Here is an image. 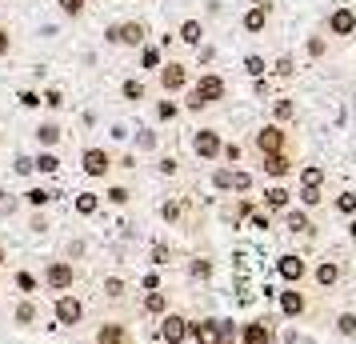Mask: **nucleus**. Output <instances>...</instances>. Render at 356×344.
<instances>
[{
    "label": "nucleus",
    "mask_w": 356,
    "mask_h": 344,
    "mask_svg": "<svg viewBox=\"0 0 356 344\" xmlns=\"http://www.w3.org/2000/svg\"><path fill=\"white\" fill-rule=\"evenodd\" d=\"M260 164H264V172H268V177H289V172H292L289 152H268V156H260Z\"/></svg>",
    "instance_id": "nucleus-16"
},
{
    "label": "nucleus",
    "mask_w": 356,
    "mask_h": 344,
    "mask_svg": "<svg viewBox=\"0 0 356 344\" xmlns=\"http://www.w3.org/2000/svg\"><path fill=\"white\" fill-rule=\"evenodd\" d=\"M268 17H273V8H268L264 0H260V4H252V8L244 13V33H264Z\"/></svg>",
    "instance_id": "nucleus-13"
},
{
    "label": "nucleus",
    "mask_w": 356,
    "mask_h": 344,
    "mask_svg": "<svg viewBox=\"0 0 356 344\" xmlns=\"http://www.w3.org/2000/svg\"><path fill=\"white\" fill-rule=\"evenodd\" d=\"M184 84H188V65H180V60L161 65V88L164 92H180Z\"/></svg>",
    "instance_id": "nucleus-9"
},
{
    "label": "nucleus",
    "mask_w": 356,
    "mask_h": 344,
    "mask_svg": "<svg viewBox=\"0 0 356 344\" xmlns=\"http://www.w3.org/2000/svg\"><path fill=\"white\" fill-rule=\"evenodd\" d=\"M104 293L113 296V300H120V296H124V280H120V277H108V280H104Z\"/></svg>",
    "instance_id": "nucleus-41"
},
{
    "label": "nucleus",
    "mask_w": 356,
    "mask_h": 344,
    "mask_svg": "<svg viewBox=\"0 0 356 344\" xmlns=\"http://www.w3.org/2000/svg\"><path fill=\"white\" fill-rule=\"evenodd\" d=\"M20 104H24V108H40V92L24 88V92H20Z\"/></svg>",
    "instance_id": "nucleus-45"
},
{
    "label": "nucleus",
    "mask_w": 356,
    "mask_h": 344,
    "mask_svg": "<svg viewBox=\"0 0 356 344\" xmlns=\"http://www.w3.org/2000/svg\"><path fill=\"white\" fill-rule=\"evenodd\" d=\"M273 113H276V124H284V120H292V116H296V104H292L289 97H280L273 104Z\"/></svg>",
    "instance_id": "nucleus-29"
},
{
    "label": "nucleus",
    "mask_w": 356,
    "mask_h": 344,
    "mask_svg": "<svg viewBox=\"0 0 356 344\" xmlns=\"http://www.w3.org/2000/svg\"><path fill=\"white\" fill-rule=\"evenodd\" d=\"M340 277H344V268H340L337 261H321V264H316V272H312V280H316L321 288H332Z\"/></svg>",
    "instance_id": "nucleus-15"
},
{
    "label": "nucleus",
    "mask_w": 356,
    "mask_h": 344,
    "mask_svg": "<svg viewBox=\"0 0 356 344\" xmlns=\"http://www.w3.org/2000/svg\"><path fill=\"white\" fill-rule=\"evenodd\" d=\"M296 344H316V341H312V336H300V341H296Z\"/></svg>",
    "instance_id": "nucleus-59"
},
{
    "label": "nucleus",
    "mask_w": 356,
    "mask_h": 344,
    "mask_svg": "<svg viewBox=\"0 0 356 344\" xmlns=\"http://www.w3.org/2000/svg\"><path fill=\"white\" fill-rule=\"evenodd\" d=\"M13 320H17L20 328H33L36 320H40V304H36V300H20L17 312H13Z\"/></svg>",
    "instance_id": "nucleus-18"
},
{
    "label": "nucleus",
    "mask_w": 356,
    "mask_h": 344,
    "mask_svg": "<svg viewBox=\"0 0 356 344\" xmlns=\"http://www.w3.org/2000/svg\"><path fill=\"white\" fill-rule=\"evenodd\" d=\"M200 36H204V24H200L196 17H188L184 24H180V40H184V44H193V49H200Z\"/></svg>",
    "instance_id": "nucleus-21"
},
{
    "label": "nucleus",
    "mask_w": 356,
    "mask_h": 344,
    "mask_svg": "<svg viewBox=\"0 0 356 344\" xmlns=\"http://www.w3.org/2000/svg\"><path fill=\"white\" fill-rule=\"evenodd\" d=\"M97 344H129L124 325H100L97 328Z\"/></svg>",
    "instance_id": "nucleus-22"
},
{
    "label": "nucleus",
    "mask_w": 356,
    "mask_h": 344,
    "mask_svg": "<svg viewBox=\"0 0 356 344\" xmlns=\"http://www.w3.org/2000/svg\"><path fill=\"white\" fill-rule=\"evenodd\" d=\"M252 145L260 148V156H268V152H289V132L280 129V124H264V129L252 136Z\"/></svg>",
    "instance_id": "nucleus-2"
},
{
    "label": "nucleus",
    "mask_w": 356,
    "mask_h": 344,
    "mask_svg": "<svg viewBox=\"0 0 356 344\" xmlns=\"http://www.w3.org/2000/svg\"><path fill=\"white\" fill-rule=\"evenodd\" d=\"M56 4H60L65 17H81L84 8H88V0H56Z\"/></svg>",
    "instance_id": "nucleus-33"
},
{
    "label": "nucleus",
    "mask_w": 356,
    "mask_h": 344,
    "mask_svg": "<svg viewBox=\"0 0 356 344\" xmlns=\"http://www.w3.org/2000/svg\"><path fill=\"white\" fill-rule=\"evenodd\" d=\"M52 312H56V325L72 328V325H81L84 304H81V300H76L72 293H60V296H56V304H52Z\"/></svg>",
    "instance_id": "nucleus-6"
},
{
    "label": "nucleus",
    "mask_w": 356,
    "mask_h": 344,
    "mask_svg": "<svg viewBox=\"0 0 356 344\" xmlns=\"http://www.w3.org/2000/svg\"><path fill=\"white\" fill-rule=\"evenodd\" d=\"M225 97H228L225 76H220V72H204V76L193 84V92H188V108L200 113V108H209V104H220Z\"/></svg>",
    "instance_id": "nucleus-1"
},
{
    "label": "nucleus",
    "mask_w": 356,
    "mask_h": 344,
    "mask_svg": "<svg viewBox=\"0 0 356 344\" xmlns=\"http://www.w3.org/2000/svg\"><path fill=\"white\" fill-rule=\"evenodd\" d=\"M188 277H193V280H209L212 277V264L209 261H193V264H188Z\"/></svg>",
    "instance_id": "nucleus-36"
},
{
    "label": "nucleus",
    "mask_w": 356,
    "mask_h": 344,
    "mask_svg": "<svg viewBox=\"0 0 356 344\" xmlns=\"http://www.w3.org/2000/svg\"><path fill=\"white\" fill-rule=\"evenodd\" d=\"M36 140H40L44 148H52L56 140H60V124H52V120H44V124L36 129Z\"/></svg>",
    "instance_id": "nucleus-25"
},
{
    "label": "nucleus",
    "mask_w": 356,
    "mask_h": 344,
    "mask_svg": "<svg viewBox=\"0 0 356 344\" xmlns=\"http://www.w3.org/2000/svg\"><path fill=\"white\" fill-rule=\"evenodd\" d=\"M156 336H161L164 344H184V341H188V320H184L180 312H164Z\"/></svg>",
    "instance_id": "nucleus-4"
},
{
    "label": "nucleus",
    "mask_w": 356,
    "mask_h": 344,
    "mask_svg": "<svg viewBox=\"0 0 356 344\" xmlns=\"http://www.w3.org/2000/svg\"><path fill=\"white\" fill-rule=\"evenodd\" d=\"M324 181H328V172H324V168H316V164L300 168V184H312V188H321Z\"/></svg>",
    "instance_id": "nucleus-26"
},
{
    "label": "nucleus",
    "mask_w": 356,
    "mask_h": 344,
    "mask_svg": "<svg viewBox=\"0 0 356 344\" xmlns=\"http://www.w3.org/2000/svg\"><path fill=\"white\" fill-rule=\"evenodd\" d=\"M152 264H168V248H164V245L152 248Z\"/></svg>",
    "instance_id": "nucleus-54"
},
{
    "label": "nucleus",
    "mask_w": 356,
    "mask_h": 344,
    "mask_svg": "<svg viewBox=\"0 0 356 344\" xmlns=\"http://www.w3.org/2000/svg\"><path fill=\"white\" fill-rule=\"evenodd\" d=\"M148 36V24L145 20H124V24H116V44H129V49H140Z\"/></svg>",
    "instance_id": "nucleus-11"
},
{
    "label": "nucleus",
    "mask_w": 356,
    "mask_h": 344,
    "mask_svg": "<svg viewBox=\"0 0 356 344\" xmlns=\"http://www.w3.org/2000/svg\"><path fill=\"white\" fill-rule=\"evenodd\" d=\"M241 344H273V320L257 316V320L241 325Z\"/></svg>",
    "instance_id": "nucleus-8"
},
{
    "label": "nucleus",
    "mask_w": 356,
    "mask_h": 344,
    "mask_svg": "<svg viewBox=\"0 0 356 344\" xmlns=\"http://www.w3.org/2000/svg\"><path fill=\"white\" fill-rule=\"evenodd\" d=\"M305 309H308L305 293H296V288L280 293V312H284V316H305Z\"/></svg>",
    "instance_id": "nucleus-17"
},
{
    "label": "nucleus",
    "mask_w": 356,
    "mask_h": 344,
    "mask_svg": "<svg viewBox=\"0 0 356 344\" xmlns=\"http://www.w3.org/2000/svg\"><path fill=\"white\" fill-rule=\"evenodd\" d=\"M328 33H332V36H356V8L340 4L337 13L328 17Z\"/></svg>",
    "instance_id": "nucleus-12"
},
{
    "label": "nucleus",
    "mask_w": 356,
    "mask_h": 344,
    "mask_svg": "<svg viewBox=\"0 0 356 344\" xmlns=\"http://www.w3.org/2000/svg\"><path fill=\"white\" fill-rule=\"evenodd\" d=\"M161 216L168 220V224H177V220H180V204H177V200H168V204H161Z\"/></svg>",
    "instance_id": "nucleus-43"
},
{
    "label": "nucleus",
    "mask_w": 356,
    "mask_h": 344,
    "mask_svg": "<svg viewBox=\"0 0 356 344\" xmlns=\"http://www.w3.org/2000/svg\"><path fill=\"white\" fill-rule=\"evenodd\" d=\"M33 168H40V172H56V168H60V161H56L52 152H40V156L33 161Z\"/></svg>",
    "instance_id": "nucleus-35"
},
{
    "label": "nucleus",
    "mask_w": 356,
    "mask_h": 344,
    "mask_svg": "<svg viewBox=\"0 0 356 344\" xmlns=\"http://www.w3.org/2000/svg\"><path fill=\"white\" fill-rule=\"evenodd\" d=\"M212 184H216L220 193H228V188H232V168H216V172H212Z\"/></svg>",
    "instance_id": "nucleus-37"
},
{
    "label": "nucleus",
    "mask_w": 356,
    "mask_h": 344,
    "mask_svg": "<svg viewBox=\"0 0 356 344\" xmlns=\"http://www.w3.org/2000/svg\"><path fill=\"white\" fill-rule=\"evenodd\" d=\"M232 188H236V193H248V188H252V177H248L244 168H232Z\"/></svg>",
    "instance_id": "nucleus-38"
},
{
    "label": "nucleus",
    "mask_w": 356,
    "mask_h": 344,
    "mask_svg": "<svg viewBox=\"0 0 356 344\" xmlns=\"http://www.w3.org/2000/svg\"><path fill=\"white\" fill-rule=\"evenodd\" d=\"M136 145H140V148H156V136H152V132H140V136H136Z\"/></svg>",
    "instance_id": "nucleus-55"
},
{
    "label": "nucleus",
    "mask_w": 356,
    "mask_h": 344,
    "mask_svg": "<svg viewBox=\"0 0 356 344\" xmlns=\"http://www.w3.org/2000/svg\"><path fill=\"white\" fill-rule=\"evenodd\" d=\"M252 216V229H273V216L268 213H248Z\"/></svg>",
    "instance_id": "nucleus-47"
},
{
    "label": "nucleus",
    "mask_w": 356,
    "mask_h": 344,
    "mask_svg": "<svg viewBox=\"0 0 356 344\" xmlns=\"http://www.w3.org/2000/svg\"><path fill=\"white\" fill-rule=\"evenodd\" d=\"M24 200H29L33 208H44V204L52 200V193H49V188H29V193H24Z\"/></svg>",
    "instance_id": "nucleus-31"
},
{
    "label": "nucleus",
    "mask_w": 356,
    "mask_h": 344,
    "mask_svg": "<svg viewBox=\"0 0 356 344\" xmlns=\"http://www.w3.org/2000/svg\"><path fill=\"white\" fill-rule=\"evenodd\" d=\"M44 284H49L52 293H68V288L76 284V268H72V261H52L49 268H44Z\"/></svg>",
    "instance_id": "nucleus-3"
},
{
    "label": "nucleus",
    "mask_w": 356,
    "mask_h": 344,
    "mask_svg": "<svg viewBox=\"0 0 356 344\" xmlns=\"http://www.w3.org/2000/svg\"><path fill=\"white\" fill-rule=\"evenodd\" d=\"M120 92H124V100H145V84L140 81H124L120 84Z\"/></svg>",
    "instance_id": "nucleus-34"
},
{
    "label": "nucleus",
    "mask_w": 356,
    "mask_h": 344,
    "mask_svg": "<svg viewBox=\"0 0 356 344\" xmlns=\"http://www.w3.org/2000/svg\"><path fill=\"white\" fill-rule=\"evenodd\" d=\"M4 261H8V252H4V245H0V268H4Z\"/></svg>",
    "instance_id": "nucleus-57"
},
{
    "label": "nucleus",
    "mask_w": 356,
    "mask_h": 344,
    "mask_svg": "<svg viewBox=\"0 0 356 344\" xmlns=\"http://www.w3.org/2000/svg\"><path fill=\"white\" fill-rule=\"evenodd\" d=\"M276 72H280V76H292V56H280V60H276Z\"/></svg>",
    "instance_id": "nucleus-52"
},
{
    "label": "nucleus",
    "mask_w": 356,
    "mask_h": 344,
    "mask_svg": "<svg viewBox=\"0 0 356 344\" xmlns=\"http://www.w3.org/2000/svg\"><path fill=\"white\" fill-rule=\"evenodd\" d=\"M308 56H316V60L324 56V36H312V40H308Z\"/></svg>",
    "instance_id": "nucleus-46"
},
{
    "label": "nucleus",
    "mask_w": 356,
    "mask_h": 344,
    "mask_svg": "<svg viewBox=\"0 0 356 344\" xmlns=\"http://www.w3.org/2000/svg\"><path fill=\"white\" fill-rule=\"evenodd\" d=\"M17 288L20 293H36V277L33 272H17Z\"/></svg>",
    "instance_id": "nucleus-44"
},
{
    "label": "nucleus",
    "mask_w": 356,
    "mask_h": 344,
    "mask_svg": "<svg viewBox=\"0 0 356 344\" xmlns=\"http://www.w3.org/2000/svg\"><path fill=\"white\" fill-rule=\"evenodd\" d=\"M296 197H300V204H308V208H316V204L324 200V193H321V188H312V184H300V193H296Z\"/></svg>",
    "instance_id": "nucleus-30"
},
{
    "label": "nucleus",
    "mask_w": 356,
    "mask_h": 344,
    "mask_svg": "<svg viewBox=\"0 0 356 344\" xmlns=\"http://www.w3.org/2000/svg\"><path fill=\"white\" fill-rule=\"evenodd\" d=\"M264 204H268V213H284V208L292 204V193L284 188V184H276V188L264 193Z\"/></svg>",
    "instance_id": "nucleus-20"
},
{
    "label": "nucleus",
    "mask_w": 356,
    "mask_h": 344,
    "mask_svg": "<svg viewBox=\"0 0 356 344\" xmlns=\"http://www.w3.org/2000/svg\"><path fill=\"white\" fill-rule=\"evenodd\" d=\"M13 52V36H8V28L0 24V56H8Z\"/></svg>",
    "instance_id": "nucleus-48"
},
{
    "label": "nucleus",
    "mask_w": 356,
    "mask_h": 344,
    "mask_svg": "<svg viewBox=\"0 0 356 344\" xmlns=\"http://www.w3.org/2000/svg\"><path fill=\"white\" fill-rule=\"evenodd\" d=\"M17 172H33V161L29 156H17Z\"/></svg>",
    "instance_id": "nucleus-56"
},
{
    "label": "nucleus",
    "mask_w": 356,
    "mask_h": 344,
    "mask_svg": "<svg viewBox=\"0 0 356 344\" xmlns=\"http://www.w3.org/2000/svg\"><path fill=\"white\" fill-rule=\"evenodd\" d=\"M156 168H161L164 177H177V168H180V164H177V161H172V156H164V161H161V164H156Z\"/></svg>",
    "instance_id": "nucleus-49"
},
{
    "label": "nucleus",
    "mask_w": 356,
    "mask_h": 344,
    "mask_svg": "<svg viewBox=\"0 0 356 344\" xmlns=\"http://www.w3.org/2000/svg\"><path fill=\"white\" fill-rule=\"evenodd\" d=\"M145 312L148 316H164V312H168V293H148L145 296Z\"/></svg>",
    "instance_id": "nucleus-23"
},
{
    "label": "nucleus",
    "mask_w": 356,
    "mask_h": 344,
    "mask_svg": "<svg viewBox=\"0 0 356 344\" xmlns=\"http://www.w3.org/2000/svg\"><path fill=\"white\" fill-rule=\"evenodd\" d=\"M276 272L289 280V284H300V280L308 277V264H305V256H296V252H284V256L276 261Z\"/></svg>",
    "instance_id": "nucleus-10"
},
{
    "label": "nucleus",
    "mask_w": 356,
    "mask_h": 344,
    "mask_svg": "<svg viewBox=\"0 0 356 344\" xmlns=\"http://www.w3.org/2000/svg\"><path fill=\"white\" fill-rule=\"evenodd\" d=\"M0 4H8V0H0Z\"/></svg>",
    "instance_id": "nucleus-60"
},
{
    "label": "nucleus",
    "mask_w": 356,
    "mask_h": 344,
    "mask_svg": "<svg viewBox=\"0 0 356 344\" xmlns=\"http://www.w3.org/2000/svg\"><path fill=\"white\" fill-rule=\"evenodd\" d=\"M177 104H172V100H161V104H156V120H177Z\"/></svg>",
    "instance_id": "nucleus-40"
},
{
    "label": "nucleus",
    "mask_w": 356,
    "mask_h": 344,
    "mask_svg": "<svg viewBox=\"0 0 356 344\" xmlns=\"http://www.w3.org/2000/svg\"><path fill=\"white\" fill-rule=\"evenodd\" d=\"M348 232H353V236H356V216H353V220H348Z\"/></svg>",
    "instance_id": "nucleus-58"
},
{
    "label": "nucleus",
    "mask_w": 356,
    "mask_h": 344,
    "mask_svg": "<svg viewBox=\"0 0 356 344\" xmlns=\"http://www.w3.org/2000/svg\"><path fill=\"white\" fill-rule=\"evenodd\" d=\"M145 65H148V68H161V52H156V49H145Z\"/></svg>",
    "instance_id": "nucleus-53"
},
{
    "label": "nucleus",
    "mask_w": 356,
    "mask_h": 344,
    "mask_svg": "<svg viewBox=\"0 0 356 344\" xmlns=\"http://www.w3.org/2000/svg\"><path fill=\"white\" fill-rule=\"evenodd\" d=\"M220 148H225V140H220V132H216V129H200L193 136V152L200 156V161H216V156H220Z\"/></svg>",
    "instance_id": "nucleus-7"
},
{
    "label": "nucleus",
    "mask_w": 356,
    "mask_h": 344,
    "mask_svg": "<svg viewBox=\"0 0 356 344\" xmlns=\"http://www.w3.org/2000/svg\"><path fill=\"white\" fill-rule=\"evenodd\" d=\"M81 168H84V177L100 181V177H108V172H113V156H108L104 148H84V152H81Z\"/></svg>",
    "instance_id": "nucleus-5"
},
{
    "label": "nucleus",
    "mask_w": 356,
    "mask_h": 344,
    "mask_svg": "<svg viewBox=\"0 0 356 344\" xmlns=\"http://www.w3.org/2000/svg\"><path fill=\"white\" fill-rule=\"evenodd\" d=\"M104 197H108V204H129V188H124V184H113V188H108V193H104Z\"/></svg>",
    "instance_id": "nucleus-39"
},
{
    "label": "nucleus",
    "mask_w": 356,
    "mask_h": 344,
    "mask_svg": "<svg viewBox=\"0 0 356 344\" xmlns=\"http://www.w3.org/2000/svg\"><path fill=\"white\" fill-rule=\"evenodd\" d=\"M337 213L356 216V193H340V197H337Z\"/></svg>",
    "instance_id": "nucleus-32"
},
{
    "label": "nucleus",
    "mask_w": 356,
    "mask_h": 344,
    "mask_svg": "<svg viewBox=\"0 0 356 344\" xmlns=\"http://www.w3.org/2000/svg\"><path fill=\"white\" fill-rule=\"evenodd\" d=\"M216 336H220V344H241V328H236V320H216Z\"/></svg>",
    "instance_id": "nucleus-24"
},
{
    "label": "nucleus",
    "mask_w": 356,
    "mask_h": 344,
    "mask_svg": "<svg viewBox=\"0 0 356 344\" xmlns=\"http://www.w3.org/2000/svg\"><path fill=\"white\" fill-rule=\"evenodd\" d=\"M244 68H248L252 76H260V72H264V60H260V56H248V60H244Z\"/></svg>",
    "instance_id": "nucleus-51"
},
{
    "label": "nucleus",
    "mask_w": 356,
    "mask_h": 344,
    "mask_svg": "<svg viewBox=\"0 0 356 344\" xmlns=\"http://www.w3.org/2000/svg\"><path fill=\"white\" fill-rule=\"evenodd\" d=\"M100 208V197L97 193H81V197H76V213L81 216H92Z\"/></svg>",
    "instance_id": "nucleus-28"
},
{
    "label": "nucleus",
    "mask_w": 356,
    "mask_h": 344,
    "mask_svg": "<svg viewBox=\"0 0 356 344\" xmlns=\"http://www.w3.org/2000/svg\"><path fill=\"white\" fill-rule=\"evenodd\" d=\"M220 156L236 164V161H241V145H225V148H220Z\"/></svg>",
    "instance_id": "nucleus-50"
},
{
    "label": "nucleus",
    "mask_w": 356,
    "mask_h": 344,
    "mask_svg": "<svg viewBox=\"0 0 356 344\" xmlns=\"http://www.w3.org/2000/svg\"><path fill=\"white\" fill-rule=\"evenodd\" d=\"M188 336H193V344H220V336H216V320H188Z\"/></svg>",
    "instance_id": "nucleus-14"
},
{
    "label": "nucleus",
    "mask_w": 356,
    "mask_h": 344,
    "mask_svg": "<svg viewBox=\"0 0 356 344\" xmlns=\"http://www.w3.org/2000/svg\"><path fill=\"white\" fill-rule=\"evenodd\" d=\"M284 229L296 232V236H308V232H312V220H308L300 208H284Z\"/></svg>",
    "instance_id": "nucleus-19"
},
{
    "label": "nucleus",
    "mask_w": 356,
    "mask_h": 344,
    "mask_svg": "<svg viewBox=\"0 0 356 344\" xmlns=\"http://www.w3.org/2000/svg\"><path fill=\"white\" fill-rule=\"evenodd\" d=\"M337 332L340 336H348V341H356V312H340L337 316Z\"/></svg>",
    "instance_id": "nucleus-27"
},
{
    "label": "nucleus",
    "mask_w": 356,
    "mask_h": 344,
    "mask_svg": "<svg viewBox=\"0 0 356 344\" xmlns=\"http://www.w3.org/2000/svg\"><path fill=\"white\" fill-rule=\"evenodd\" d=\"M40 104H49V108H60V104H65V92H60V88H49V92L40 97Z\"/></svg>",
    "instance_id": "nucleus-42"
}]
</instances>
